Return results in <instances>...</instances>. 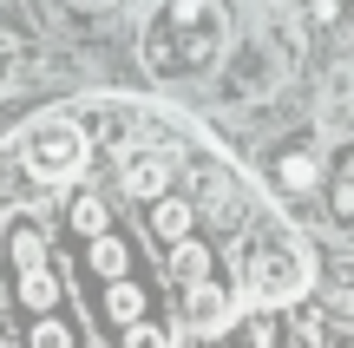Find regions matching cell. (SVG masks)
I'll return each mask as SVG.
<instances>
[{
	"label": "cell",
	"mask_w": 354,
	"mask_h": 348,
	"mask_svg": "<svg viewBox=\"0 0 354 348\" xmlns=\"http://www.w3.org/2000/svg\"><path fill=\"white\" fill-rule=\"evenodd\" d=\"M315 178H322V171H315V158H308V152H289V158H282V184H289V191H315Z\"/></svg>",
	"instance_id": "cell-8"
},
{
	"label": "cell",
	"mask_w": 354,
	"mask_h": 348,
	"mask_svg": "<svg viewBox=\"0 0 354 348\" xmlns=\"http://www.w3.org/2000/svg\"><path fill=\"white\" fill-rule=\"evenodd\" d=\"M302 283H308V263L295 244H263L250 257V296L256 302H289V296H302Z\"/></svg>",
	"instance_id": "cell-3"
},
{
	"label": "cell",
	"mask_w": 354,
	"mask_h": 348,
	"mask_svg": "<svg viewBox=\"0 0 354 348\" xmlns=\"http://www.w3.org/2000/svg\"><path fill=\"white\" fill-rule=\"evenodd\" d=\"M92 263H99L105 276H118L125 270V244H118V237H92Z\"/></svg>",
	"instance_id": "cell-10"
},
{
	"label": "cell",
	"mask_w": 354,
	"mask_h": 348,
	"mask_svg": "<svg viewBox=\"0 0 354 348\" xmlns=\"http://www.w3.org/2000/svg\"><path fill=\"white\" fill-rule=\"evenodd\" d=\"M20 152H26V171H33V178L66 184V178L86 171V131H79L73 118H39V125L26 131Z\"/></svg>",
	"instance_id": "cell-2"
},
{
	"label": "cell",
	"mask_w": 354,
	"mask_h": 348,
	"mask_svg": "<svg viewBox=\"0 0 354 348\" xmlns=\"http://www.w3.org/2000/svg\"><path fill=\"white\" fill-rule=\"evenodd\" d=\"M13 79H20V46H13V39L0 33V92H7Z\"/></svg>",
	"instance_id": "cell-14"
},
{
	"label": "cell",
	"mask_w": 354,
	"mask_h": 348,
	"mask_svg": "<svg viewBox=\"0 0 354 348\" xmlns=\"http://www.w3.org/2000/svg\"><path fill=\"white\" fill-rule=\"evenodd\" d=\"M13 257H20V296L33 302V309H53V270H46V244H39V230L33 223H20L13 230Z\"/></svg>",
	"instance_id": "cell-4"
},
{
	"label": "cell",
	"mask_w": 354,
	"mask_h": 348,
	"mask_svg": "<svg viewBox=\"0 0 354 348\" xmlns=\"http://www.w3.org/2000/svg\"><path fill=\"white\" fill-rule=\"evenodd\" d=\"M223 315H230V296H216L210 283H190V322H197V329H216Z\"/></svg>",
	"instance_id": "cell-7"
},
{
	"label": "cell",
	"mask_w": 354,
	"mask_h": 348,
	"mask_svg": "<svg viewBox=\"0 0 354 348\" xmlns=\"http://www.w3.org/2000/svg\"><path fill=\"white\" fill-rule=\"evenodd\" d=\"M223 13L210 7V0H165V7L145 20V66H151L158 79H190V73H210L216 59H223Z\"/></svg>",
	"instance_id": "cell-1"
},
{
	"label": "cell",
	"mask_w": 354,
	"mask_h": 348,
	"mask_svg": "<svg viewBox=\"0 0 354 348\" xmlns=\"http://www.w3.org/2000/svg\"><path fill=\"white\" fill-rule=\"evenodd\" d=\"M125 191L131 197H171V158L165 152H138V158H125Z\"/></svg>",
	"instance_id": "cell-5"
},
{
	"label": "cell",
	"mask_w": 354,
	"mask_h": 348,
	"mask_svg": "<svg viewBox=\"0 0 354 348\" xmlns=\"http://www.w3.org/2000/svg\"><path fill=\"white\" fill-rule=\"evenodd\" d=\"M112 315H118V322H145V296L131 283H118L112 289Z\"/></svg>",
	"instance_id": "cell-11"
},
{
	"label": "cell",
	"mask_w": 354,
	"mask_h": 348,
	"mask_svg": "<svg viewBox=\"0 0 354 348\" xmlns=\"http://www.w3.org/2000/svg\"><path fill=\"white\" fill-rule=\"evenodd\" d=\"M177 270H184V283H210V257H203V250L190 244V237L177 244Z\"/></svg>",
	"instance_id": "cell-9"
},
{
	"label": "cell",
	"mask_w": 354,
	"mask_h": 348,
	"mask_svg": "<svg viewBox=\"0 0 354 348\" xmlns=\"http://www.w3.org/2000/svg\"><path fill=\"white\" fill-rule=\"evenodd\" d=\"M151 223H158L165 244H184V237H190V204H184V197H158V204H151Z\"/></svg>",
	"instance_id": "cell-6"
},
{
	"label": "cell",
	"mask_w": 354,
	"mask_h": 348,
	"mask_svg": "<svg viewBox=\"0 0 354 348\" xmlns=\"http://www.w3.org/2000/svg\"><path fill=\"white\" fill-rule=\"evenodd\" d=\"M125 348H171V336H165V329H158V322H131Z\"/></svg>",
	"instance_id": "cell-13"
},
{
	"label": "cell",
	"mask_w": 354,
	"mask_h": 348,
	"mask_svg": "<svg viewBox=\"0 0 354 348\" xmlns=\"http://www.w3.org/2000/svg\"><path fill=\"white\" fill-rule=\"evenodd\" d=\"M92 7H105V0H92Z\"/></svg>",
	"instance_id": "cell-16"
},
{
	"label": "cell",
	"mask_w": 354,
	"mask_h": 348,
	"mask_svg": "<svg viewBox=\"0 0 354 348\" xmlns=\"http://www.w3.org/2000/svg\"><path fill=\"white\" fill-rule=\"evenodd\" d=\"M73 223H79L86 237H105V204H92V197H79V204H73Z\"/></svg>",
	"instance_id": "cell-12"
},
{
	"label": "cell",
	"mask_w": 354,
	"mask_h": 348,
	"mask_svg": "<svg viewBox=\"0 0 354 348\" xmlns=\"http://www.w3.org/2000/svg\"><path fill=\"white\" fill-rule=\"evenodd\" d=\"M33 348H73V342H66V329H59V322H39V336H33Z\"/></svg>",
	"instance_id": "cell-15"
}]
</instances>
